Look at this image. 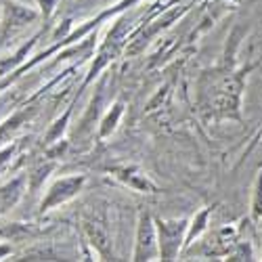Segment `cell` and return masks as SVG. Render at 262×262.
<instances>
[{
  "label": "cell",
  "mask_w": 262,
  "mask_h": 262,
  "mask_svg": "<svg viewBox=\"0 0 262 262\" xmlns=\"http://www.w3.org/2000/svg\"><path fill=\"white\" fill-rule=\"evenodd\" d=\"M185 221H160V254L164 260H174L181 250L183 233H185Z\"/></svg>",
  "instance_id": "cell-1"
},
{
  "label": "cell",
  "mask_w": 262,
  "mask_h": 262,
  "mask_svg": "<svg viewBox=\"0 0 262 262\" xmlns=\"http://www.w3.org/2000/svg\"><path fill=\"white\" fill-rule=\"evenodd\" d=\"M82 183H84V177H70V179L57 181L51 187L47 200H42V210H51L53 206H59L63 202H68L70 198H74L78 189L82 187Z\"/></svg>",
  "instance_id": "cell-2"
},
{
  "label": "cell",
  "mask_w": 262,
  "mask_h": 262,
  "mask_svg": "<svg viewBox=\"0 0 262 262\" xmlns=\"http://www.w3.org/2000/svg\"><path fill=\"white\" fill-rule=\"evenodd\" d=\"M36 13L30 11L28 7H21V5H15V3H7L5 5V24H3V34L0 38L7 40L9 36H13L17 30H21L26 24L34 21Z\"/></svg>",
  "instance_id": "cell-3"
},
{
  "label": "cell",
  "mask_w": 262,
  "mask_h": 262,
  "mask_svg": "<svg viewBox=\"0 0 262 262\" xmlns=\"http://www.w3.org/2000/svg\"><path fill=\"white\" fill-rule=\"evenodd\" d=\"M156 235H154V225L147 214L141 216L139 223V233H137V250H135V260H151L156 256Z\"/></svg>",
  "instance_id": "cell-4"
},
{
  "label": "cell",
  "mask_w": 262,
  "mask_h": 262,
  "mask_svg": "<svg viewBox=\"0 0 262 262\" xmlns=\"http://www.w3.org/2000/svg\"><path fill=\"white\" fill-rule=\"evenodd\" d=\"M21 191H24V179H13L5 187H0V214H5L19 202Z\"/></svg>",
  "instance_id": "cell-5"
},
{
  "label": "cell",
  "mask_w": 262,
  "mask_h": 262,
  "mask_svg": "<svg viewBox=\"0 0 262 262\" xmlns=\"http://www.w3.org/2000/svg\"><path fill=\"white\" fill-rule=\"evenodd\" d=\"M24 118H26L24 114H17V116H13L11 120H7L5 124H0V143L7 141V139H11V135L19 128V124L24 122Z\"/></svg>",
  "instance_id": "cell-6"
},
{
  "label": "cell",
  "mask_w": 262,
  "mask_h": 262,
  "mask_svg": "<svg viewBox=\"0 0 262 262\" xmlns=\"http://www.w3.org/2000/svg\"><path fill=\"white\" fill-rule=\"evenodd\" d=\"M120 116H122V105H116V107H114V114H109V116L105 118V122H103V128H101V135H103V137H107V135L116 128V122H118Z\"/></svg>",
  "instance_id": "cell-7"
},
{
  "label": "cell",
  "mask_w": 262,
  "mask_h": 262,
  "mask_svg": "<svg viewBox=\"0 0 262 262\" xmlns=\"http://www.w3.org/2000/svg\"><path fill=\"white\" fill-rule=\"evenodd\" d=\"M68 118H70V112H68V114H65V116H63V120H59V122H57V126H55V128L51 130V133H49V141H53L55 137H59V133H61V130H63L65 122H68Z\"/></svg>",
  "instance_id": "cell-8"
},
{
  "label": "cell",
  "mask_w": 262,
  "mask_h": 262,
  "mask_svg": "<svg viewBox=\"0 0 262 262\" xmlns=\"http://www.w3.org/2000/svg\"><path fill=\"white\" fill-rule=\"evenodd\" d=\"M40 5H42V11H45V15H51L53 7L57 5V0H40Z\"/></svg>",
  "instance_id": "cell-9"
},
{
  "label": "cell",
  "mask_w": 262,
  "mask_h": 262,
  "mask_svg": "<svg viewBox=\"0 0 262 262\" xmlns=\"http://www.w3.org/2000/svg\"><path fill=\"white\" fill-rule=\"evenodd\" d=\"M13 149H15V147L11 145V147H7L5 151H0V166H3V164H5V162L11 158V156H13Z\"/></svg>",
  "instance_id": "cell-10"
},
{
  "label": "cell",
  "mask_w": 262,
  "mask_h": 262,
  "mask_svg": "<svg viewBox=\"0 0 262 262\" xmlns=\"http://www.w3.org/2000/svg\"><path fill=\"white\" fill-rule=\"evenodd\" d=\"M9 252V248L7 246H3V248H0V256H3V254H7Z\"/></svg>",
  "instance_id": "cell-11"
}]
</instances>
